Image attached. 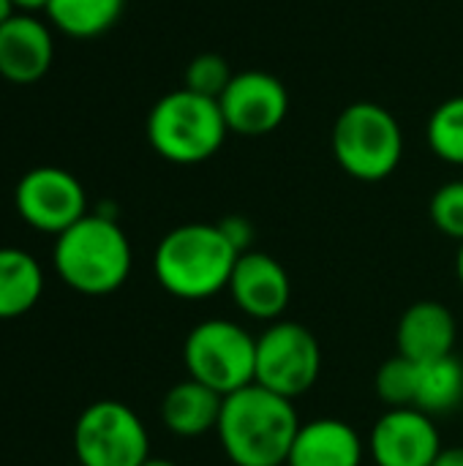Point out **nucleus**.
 <instances>
[{
    "label": "nucleus",
    "mask_w": 463,
    "mask_h": 466,
    "mask_svg": "<svg viewBox=\"0 0 463 466\" xmlns=\"http://www.w3.org/2000/svg\"><path fill=\"white\" fill-rule=\"evenodd\" d=\"M216 431L235 466H284L300 420L289 399L254 382L224 396Z\"/></svg>",
    "instance_id": "nucleus-1"
},
{
    "label": "nucleus",
    "mask_w": 463,
    "mask_h": 466,
    "mask_svg": "<svg viewBox=\"0 0 463 466\" xmlns=\"http://www.w3.org/2000/svg\"><path fill=\"white\" fill-rule=\"evenodd\" d=\"M237 257L218 224H180L156 246L153 273L172 298L207 300L229 287Z\"/></svg>",
    "instance_id": "nucleus-2"
},
{
    "label": "nucleus",
    "mask_w": 463,
    "mask_h": 466,
    "mask_svg": "<svg viewBox=\"0 0 463 466\" xmlns=\"http://www.w3.org/2000/svg\"><path fill=\"white\" fill-rule=\"evenodd\" d=\"M131 243L106 213H87L55 238L52 265L65 287L87 298L117 292L131 273Z\"/></svg>",
    "instance_id": "nucleus-3"
},
{
    "label": "nucleus",
    "mask_w": 463,
    "mask_h": 466,
    "mask_svg": "<svg viewBox=\"0 0 463 466\" xmlns=\"http://www.w3.org/2000/svg\"><path fill=\"white\" fill-rule=\"evenodd\" d=\"M147 142L169 164L191 167L213 158L226 142V120L216 98L188 87L161 96L147 115Z\"/></svg>",
    "instance_id": "nucleus-4"
},
{
    "label": "nucleus",
    "mask_w": 463,
    "mask_h": 466,
    "mask_svg": "<svg viewBox=\"0 0 463 466\" xmlns=\"http://www.w3.org/2000/svg\"><path fill=\"white\" fill-rule=\"evenodd\" d=\"M330 147L349 177L379 183L390 177L404 158V128L388 106L355 101L338 112L330 131Z\"/></svg>",
    "instance_id": "nucleus-5"
},
{
    "label": "nucleus",
    "mask_w": 463,
    "mask_h": 466,
    "mask_svg": "<svg viewBox=\"0 0 463 466\" xmlns=\"http://www.w3.org/2000/svg\"><path fill=\"white\" fill-rule=\"evenodd\" d=\"M183 360L188 377L221 396L254 385L257 339L229 319H205L186 336Z\"/></svg>",
    "instance_id": "nucleus-6"
},
{
    "label": "nucleus",
    "mask_w": 463,
    "mask_h": 466,
    "mask_svg": "<svg viewBox=\"0 0 463 466\" xmlns=\"http://www.w3.org/2000/svg\"><path fill=\"white\" fill-rule=\"evenodd\" d=\"M74 453L82 466H142L150 459L147 429L123 401H93L76 418Z\"/></svg>",
    "instance_id": "nucleus-7"
},
{
    "label": "nucleus",
    "mask_w": 463,
    "mask_h": 466,
    "mask_svg": "<svg viewBox=\"0 0 463 466\" xmlns=\"http://www.w3.org/2000/svg\"><path fill=\"white\" fill-rule=\"evenodd\" d=\"M322 350L306 325L278 319L257 339V385L292 401L317 385Z\"/></svg>",
    "instance_id": "nucleus-8"
},
{
    "label": "nucleus",
    "mask_w": 463,
    "mask_h": 466,
    "mask_svg": "<svg viewBox=\"0 0 463 466\" xmlns=\"http://www.w3.org/2000/svg\"><path fill=\"white\" fill-rule=\"evenodd\" d=\"M14 208L30 229L57 238L87 216V194L68 169L35 167L19 177Z\"/></svg>",
    "instance_id": "nucleus-9"
},
{
    "label": "nucleus",
    "mask_w": 463,
    "mask_h": 466,
    "mask_svg": "<svg viewBox=\"0 0 463 466\" xmlns=\"http://www.w3.org/2000/svg\"><path fill=\"white\" fill-rule=\"evenodd\" d=\"M221 115L229 134L265 137L281 128L289 115L287 85L259 68H248L232 76L226 90L218 96Z\"/></svg>",
    "instance_id": "nucleus-10"
},
{
    "label": "nucleus",
    "mask_w": 463,
    "mask_h": 466,
    "mask_svg": "<svg viewBox=\"0 0 463 466\" xmlns=\"http://www.w3.org/2000/svg\"><path fill=\"white\" fill-rule=\"evenodd\" d=\"M368 448L377 466H431L442 451V440L431 415L407 407L388 410L374 423Z\"/></svg>",
    "instance_id": "nucleus-11"
},
{
    "label": "nucleus",
    "mask_w": 463,
    "mask_h": 466,
    "mask_svg": "<svg viewBox=\"0 0 463 466\" xmlns=\"http://www.w3.org/2000/svg\"><path fill=\"white\" fill-rule=\"evenodd\" d=\"M226 289L243 314L262 322H278L292 298L287 268L265 251L240 254Z\"/></svg>",
    "instance_id": "nucleus-12"
},
{
    "label": "nucleus",
    "mask_w": 463,
    "mask_h": 466,
    "mask_svg": "<svg viewBox=\"0 0 463 466\" xmlns=\"http://www.w3.org/2000/svg\"><path fill=\"white\" fill-rule=\"evenodd\" d=\"M55 57V38L44 19L16 11L0 25V76L11 85L38 82Z\"/></svg>",
    "instance_id": "nucleus-13"
},
{
    "label": "nucleus",
    "mask_w": 463,
    "mask_h": 466,
    "mask_svg": "<svg viewBox=\"0 0 463 466\" xmlns=\"http://www.w3.org/2000/svg\"><path fill=\"white\" fill-rule=\"evenodd\" d=\"M456 336L458 325L453 311L437 300H420L409 306L396 328L398 355L409 358L412 363H431L453 355Z\"/></svg>",
    "instance_id": "nucleus-14"
},
{
    "label": "nucleus",
    "mask_w": 463,
    "mask_h": 466,
    "mask_svg": "<svg viewBox=\"0 0 463 466\" xmlns=\"http://www.w3.org/2000/svg\"><path fill=\"white\" fill-rule=\"evenodd\" d=\"M363 442L357 431L338 418H317L300 426L287 466H360Z\"/></svg>",
    "instance_id": "nucleus-15"
},
{
    "label": "nucleus",
    "mask_w": 463,
    "mask_h": 466,
    "mask_svg": "<svg viewBox=\"0 0 463 466\" xmlns=\"http://www.w3.org/2000/svg\"><path fill=\"white\" fill-rule=\"evenodd\" d=\"M221 407H224L221 393L188 377L172 385L169 393L164 396L161 420L177 437H202L218 429Z\"/></svg>",
    "instance_id": "nucleus-16"
},
{
    "label": "nucleus",
    "mask_w": 463,
    "mask_h": 466,
    "mask_svg": "<svg viewBox=\"0 0 463 466\" xmlns=\"http://www.w3.org/2000/svg\"><path fill=\"white\" fill-rule=\"evenodd\" d=\"M44 292V270L33 254L0 246V319L27 314Z\"/></svg>",
    "instance_id": "nucleus-17"
},
{
    "label": "nucleus",
    "mask_w": 463,
    "mask_h": 466,
    "mask_svg": "<svg viewBox=\"0 0 463 466\" xmlns=\"http://www.w3.org/2000/svg\"><path fill=\"white\" fill-rule=\"evenodd\" d=\"M126 0H49L44 14L52 27L71 38H96L115 27Z\"/></svg>",
    "instance_id": "nucleus-18"
},
{
    "label": "nucleus",
    "mask_w": 463,
    "mask_h": 466,
    "mask_svg": "<svg viewBox=\"0 0 463 466\" xmlns=\"http://www.w3.org/2000/svg\"><path fill=\"white\" fill-rule=\"evenodd\" d=\"M463 401V363L456 355L420 363L418 380V401L415 410L426 415H445L453 412Z\"/></svg>",
    "instance_id": "nucleus-19"
},
{
    "label": "nucleus",
    "mask_w": 463,
    "mask_h": 466,
    "mask_svg": "<svg viewBox=\"0 0 463 466\" xmlns=\"http://www.w3.org/2000/svg\"><path fill=\"white\" fill-rule=\"evenodd\" d=\"M428 147L445 164L463 167V96L442 101L426 126Z\"/></svg>",
    "instance_id": "nucleus-20"
},
{
    "label": "nucleus",
    "mask_w": 463,
    "mask_h": 466,
    "mask_svg": "<svg viewBox=\"0 0 463 466\" xmlns=\"http://www.w3.org/2000/svg\"><path fill=\"white\" fill-rule=\"evenodd\" d=\"M420 363H412L404 355L385 360L374 377V390L388 410H407L418 401Z\"/></svg>",
    "instance_id": "nucleus-21"
},
{
    "label": "nucleus",
    "mask_w": 463,
    "mask_h": 466,
    "mask_svg": "<svg viewBox=\"0 0 463 466\" xmlns=\"http://www.w3.org/2000/svg\"><path fill=\"white\" fill-rule=\"evenodd\" d=\"M232 68L226 63V57L216 55V52H202L196 55L188 66H186V85L188 90L199 93V96H207V98H216L226 90V85L232 82Z\"/></svg>",
    "instance_id": "nucleus-22"
},
{
    "label": "nucleus",
    "mask_w": 463,
    "mask_h": 466,
    "mask_svg": "<svg viewBox=\"0 0 463 466\" xmlns=\"http://www.w3.org/2000/svg\"><path fill=\"white\" fill-rule=\"evenodd\" d=\"M428 216L442 235L463 243V180H450L434 191Z\"/></svg>",
    "instance_id": "nucleus-23"
},
{
    "label": "nucleus",
    "mask_w": 463,
    "mask_h": 466,
    "mask_svg": "<svg viewBox=\"0 0 463 466\" xmlns=\"http://www.w3.org/2000/svg\"><path fill=\"white\" fill-rule=\"evenodd\" d=\"M218 227H221V232L229 238V243H232L240 254L251 251L254 227L248 224V218H243V216H226L224 221H218Z\"/></svg>",
    "instance_id": "nucleus-24"
},
{
    "label": "nucleus",
    "mask_w": 463,
    "mask_h": 466,
    "mask_svg": "<svg viewBox=\"0 0 463 466\" xmlns=\"http://www.w3.org/2000/svg\"><path fill=\"white\" fill-rule=\"evenodd\" d=\"M431 466H463V448L456 445V448H442L439 456L434 459Z\"/></svg>",
    "instance_id": "nucleus-25"
},
{
    "label": "nucleus",
    "mask_w": 463,
    "mask_h": 466,
    "mask_svg": "<svg viewBox=\"0 0 463 466\" xmlns=\"http://www.w3.org/2000/svg\"><path fill=\"white\" fill-rule=\"evenodd\" d=\"M49 0H14V5L25 14H33V11H44Z\"/></svg>",
    "instance_id": "nucleus-26"
},
{
    "label": "nucleus",
    "mask_w": 463,
    "mask_h": 466,
    "mask_svg": "<svg viewBox=\"0 0 463 466\" xmlns=\"http://www.w3.org/2000/svg\"><path fill=\"white\" fill-rule=\"evenodd\" d=\"M16 14V5H14V0H0V25H5L11 16Z\"/></svg>",
    "instance_id": "nucleus-27"
},
{
    "label": "nucleus",
    "mask_w": 463,
    "mask_h": 466,
    "mask_svg": "<svg viewBox=\"0 0 463 466\" xmlns=\"http://www.w3.org/2000/svg\"><path fill=\"white\" fill-rule=\"evenodd\" d=\"M142 466H177L175 461H166V459H147Z\"/></svg>",
    "instance_id": "nucleus-28"
},
{
    "label": "nucleus",
    "mask_w": 463,
    "mask_h": 466,
    "mask_svg": "<svg viewBox=\"0 0 463 466\" xmlns=\"http://www.w3.org/2000/svg\"><path fill=\"white\" fill-rule=\"evenodd\" d=\"M456 268H458V279H461V284H463V243H461V251H458V259H456Z\"/></svg>",
    "instance_id": "nucleus-29"
},
{
    "label": "nucleus",
    "mask_w": 463,
    "mask_h": 466,
    "mask_svg": "<svg viewBox=\"0 0 463 466\" xmlns=\"http://www.w3.org/2000/svg\"><path fill=\"white\" fill-rule=\"evenodd\" d=\"M76 466H82V464H76Z\"/></svg>",
    "instance_id": "nucleus-30"
},
{
    "label": "nucleus",
    "mask_w": 463,
    "mask_h": 466,
    "mask_svg": "<svg viewBox=\"0 0 463 466\" xmlns=\"http://www.w3.org/2000/svg\"><path fill=\"white\" fill-rule=\"evenodd\" d=\"M284 466H287V464H284Z\"/></svg>",
    "instance_id": "nucleus-31"
}]
</instances>
